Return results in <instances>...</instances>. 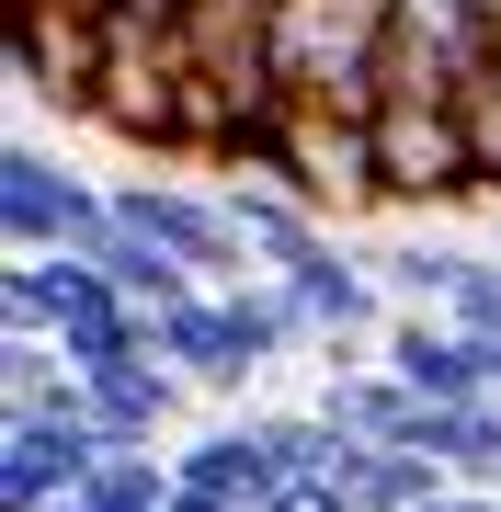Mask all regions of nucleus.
Segmentation results:
<instances>
[{"mask_svg": "<svg viewBox=\"0 0 501 512\" xmlns=\"http://www.w3.org/2000/svg\"><path fill=\"white\" fill-rule=\"evenodd\" d=\"M388 23L399 0H274V92L297 114H365L376 126V69H388Z\"/></svg>", "mask_w": 501, "mask_h": 512, "instance_id": "f257e3e1", "label": "nucleus"}, {"mask_svg": "<svg viewBox=\"0 0 501 512\" xmlns=\"http://www.w3.org/2000/svg\"><path fill=\"white\" fill-rule=\"evenodd\" d=\"M490 57H501V0H399L376 114H467Z\"/></svg>", "mask_w": 501, "mask_h": 512, "instance_id": "f03ea898", "label": "nucleus"}, {"mask_svg": "<svg viewBox=\"0 0 501 512\" xmlns=\"http://www.w3.org/2000/svg\"><path fill=\"white\" fill-rule=\"evenodd\" d=\"M0 228H12V262H92L114 228V183L69 171L35 137H12L0 148Z\"/></svg>", "mask_w": 501, "mask_h": 512, "instance_id": "7ed1b4c3", "label": "nucleus"}, {"mask_svg": "<svg viewBox=\"0 0 501 512\" xmlns=\"http://www.w3.org/2000/svg\"><path fill=\"white\" fill-rule=\"evenodd\" d=\"M114 228H137L149 251H171L205 296L251 285V251H240V228H228V194H217V183H183V171H126V183H114Z\"/></svg>", "mask_w": 501, "mask_h": 512, "instance_id": "20e7f679", "label": "nucleus"}, {"mask_svg": "<svg viewBox=\"0 0 501 512\" xmlns=\"http://www.w3.org/2000/svg\"><path fill=\"white\" fill-rule=\"evenodd\" d=\"M274 285L297 296V319H308V342L331 353V376H342V365H365V330L388 319V285H376V262H365V251L319 239V251H308V262H285Z\"/></svg>", "mask_w": 501, "mask_h": 512, "instance_id": "39448f33", "label": "nucleus"}, {"mask_svg": "<svg viewBox=\"0 0 501 512\" xmlns=\"http://www.w3.org/2000/svg\"><path fill=\"white\" fill-rule=\"evenodd\" d=\"M274 183L297 194V205H319V217L376 205V194H388V183H376V126H365V114H297V126H285Z\"/></svg>", "mask_w": 501, "mask_h": 512, "instance_id": "423d86ee", "label": "nucleus"}, {"mask_svg": "<svg viewBox=\"0 0 501 512\" xmlns=\"http://www.w3.org/2000/svg\"><path fill=\"white\" fill-rule=\"evenodd\" d=\"M103 456H114L103 421H12V444H0V512H69Z\"/></svg>", "mask_w": 501, "mask_h": 512, "instance_id": "0eeeda50", "label": "nucleus"}, {"mask_svg": "<svg viewBox=\"0 0 501 512\" xmlns=\"http://www.w3.org/2000/svg\"><path fill=\"white\" fill-rule=\"evenodd\" d=\"M376 183H388V205L479 194V148H467V114H376Z\"/></svg>", "mask_w": 501, "mask_h": 512, "instance_id": "6e6552de", "label": "nucleus"}, {"mask_svg": "<svg viewBox=\"0 0 501 512\" xmlns=\"http://www.w3.org/2000/svg\"><path fill=\"white\" fill-rule=\"evenodd\" d=\"M388 376H399L422 410H467V399H490V353L467 342V330H445V319H388Z\"/></svg>", "mask_w": 501, "mask_h": 512, "instance_id": "1a4fd4ad", "label": "nucleus"}, {"mask_svg": "<svg viewBox=\"0 0 501 512\" xmlns=\"http://www.w3.org/2000/svg\"><path fill=\"white\" fill-rule=\"evenodd\" d=\"M160 365L183 376V387H205V399H240V387L262 376L251 342H240V319H228V296H194V308L160 319Z\"/></svg>", "mask_w": 501, "mask_h": 512, "instance_id": "9d476101", "label": "nucleus"}, {"mask_svg": "<svg viewBox=\"0 0 501 512\" xmlns=\"http://www.w3.org/2000/svg\"><path fill=\"white\" fill-rule=\"evenodd\" d=\"M171 467H183V490H205V501L274 512V456H262V421H217V433H194Z\"/></svg>", "mask_w": 501, "mask_h": 512, "instance_id": "9b49d317", "label": "nucleus"}, {"mask_svg": "<svg viewBox=\"0 0 501 512\" xmlns=\"http://www.w3.org/2000/svg\"><path fill=\"white\" fill-rule=\"evenodd\" d=\"M183 399H194V387L171 376L160 353H137V365L92 376V421H103L114 444H160V433H171V410H183Z\"/></svg>", "mask_w": 501, "mask_h": 512, "instance_id": "f8f14e48", "label": "nucleus"}, {"mask_svg": "<svg viewBox=\"0 0 501 512\" xmlns=\"http://www.w3.org/2000/svg\"><path fill=\"white\" fill-rule=\"evenodd\" d=\"M342 490H353V512H433L456 478L433 467V456H410V444H353Z\"/></svg>", "mask_w": 501, "mask_h": 512, "instance_id": "ddd939ff", "label": "nucleus"}, {"mask_svg": "<svg viewBox=\"0 0 501 512\" xmlns=\"http://www.w3.org/2000/svg\"><path fill=\"white\" fill-rule=\"evenodd\" d=\"M92 262H103V285L126 296L137 319H171V308H194V296H205L183 262H171V251H149L137 228H103V251H92Z\"/></svg>", "mask_w": 501, "mask_h": 512, "instance_id": "4468645a", "label": "nucleus"}, {"mask_svg": "<svg viewBox=\"0 0 501 512\" xmlns=\"http://www.w3.org/2000/svg\"><path fill=\"white\" fill-rule=\"evenodd\" d=\"M467 262H479V251L399 239V251H376V285H388V308H399V319H445V308H456V285H467Z\"/></svg>", "mask_w": 501, "mask_h": 512, "instance_id": "2eb2a0df", "label": "nucleus"}, {"mask_svg": "<svg viewBox=\"0 0 501 512\" xmlns=\"http://www.w3.org/2000/svg\"><path fill=\"white\" fill-rule=\"evenodd\" d=\"M80 501H92V512H171V501H183V467H171L160 444H114Z\"/></svg>", "mask_w": 501, "mask_h": 512, "instance_id": "dca6fc26", "label": "nucleus"}, {"mask_svg": "<svg viewBox=\"0 0 501 512\" xmlns=\"http://www.w3.org/2000/svg\"><path fill=\"white\" fill-rule=\"evenodd\" d=\"M467 148H479V194L501 205V57H490L479 92H467Z\"/></svg>", "mask_w": 501, "mask_h": 512, "instance_id": "f3484780", "label": "nucleus"}, {"mask_svg": "<svg viewBox=\"0 0 501 512\" xmlns=\"http://www.w3.org/2000/svg\"><path fill=\"white\" fill-rule=\"evenodd\" d=\"M445 330H467V342H501V262H467V285H456Z\"/></svg>", "mask_w": 501, "mask_h": 512, "instance_id": "a211bd4d", "label": "nucleus"}, {"mask_svg": "<svg viewBox=\"0 0 501 512\" xmlns=\"http://www.w3.org/2000/svg\"><path fill=\"white\" fill-rule=\"evenodd\" d=\"M274 512H353V490H342V478H331V490H285Z\"/></svg>", "mask_w": 501, "mask_h": 512, "instance_id": "6ab92c4d", "label": "nucleus"}]
</instances>
